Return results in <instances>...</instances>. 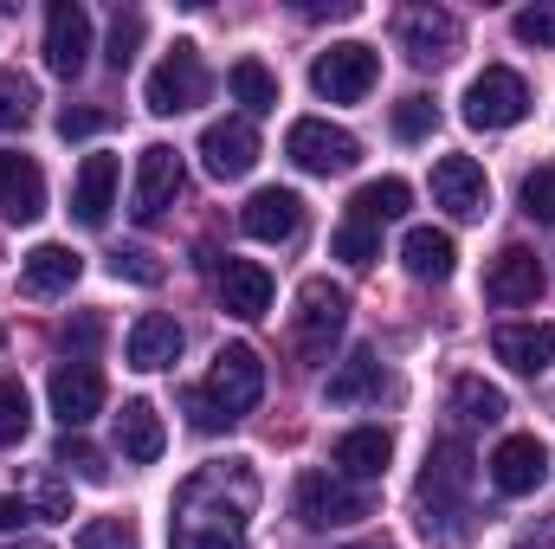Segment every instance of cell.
Returning a JSON list of instances; mask_svg holds the SVG:
<instances>
[{"label":"cell","mask_w":555,"mask_h":549,"mask_svg":"<svg viewBox=\"0 0 555 549\" xmlns=\"http://www.w3.org/2000/svg\"><path fill=\"white\" fill-rule=\"evenodd\" d=\"M330 253H336V259H349V266H369V259L382 253V227L343 220V227H336V240H330Z\"/></svg>","instance_id":"34"},{"label":"cell","mask_w":555,"mask_h":549,"mask_svg":"<svg viewBox=\"0 0 555 549\" xmlns=\"http://www.w3.org/2000/svg\"><path fill=\"white\" fill-rule=\"evenodd\" d=\"M408 201H414V188H408L401 175H382V181H362V188L349 194V220L382 227V220H401V214H408Z\"/></svg>","instance_id":"29"},{"label":"cell","mask_w":555,"mask_h":549,"mask_svg":"<svg viewBox=\"0 0 555 549\" xmlns=\"http://www.w3.org/2000/svg\"><path fill=\"white\" fill-rule=\"evenodd\" d=\"M343 323H349V291L330 284V278H304V291H297V317H291L297 349H304L310 362H323L330 343L343 336Z\"/></svg>","instance_id":"2"},{"label":"cell","mask_w":555,"mask_h":549,"mask_svg":"<svg viewBox=\"0 0 555 549\" xmlns=\"http://www.w3.org/2000/svg\"><path fill=\"white\" fill-rule=\"evenodd\" d=\"M207 395H214V408L227 413V420H240V413L259 408V401H266V362H259V349H253V343H227V349L214 356Z\"/></svg>","instance_id":"6"},{"label":"cell","mask_w":555,"mask_h":549,"mask_svg":"<svg viewBox=\"0 0 555 549\" xmlns=\"http://www.w3.org/2000/svg\"><path fill=\"white\" fill-rule=\"evenodd\" d=\"M207 98V65H201V46L194 39H175V52L149 72V111L155 117H181Z\"/></svg>","instance_id":"8"},{"label":"cell","mask_w":555,"mask_h":549,"mask_svg":"<svg viewBox=\"0 0 555 549\" xmlns=\"http://www.w3.org/2000/svg\"><path fill=\"white\" fill-rule=\"evenodd\" d=\"M336 472L343 478H356V485H369V478H382L388 472V459H395V439H388V426H349L343 439H336Z\"/></svg>","instance_id":"22"},{"label":"cell","mask_w":555,"mask_h":549,"mask_svg":"<svg viewBox=\"0 0 555 549\" xmlns=\"http://www.w3.org/2000/svg\"><path fill=\"white\" fill-rule=\"evenodd\" d=\"M137 46H142V13H117V20H111V52H104V59L124 72V65L137 59Z\"/></svg>","instance_id":"38"},{"label":"cell","mask_w":555,"mask_h":549,"mask_svg":"<svg viewBox=\"0 0 555 549\" xmlns=\"http://www.w3.org/2000/svg\"><path fill=\"white\" fill-rule=\"evenodd\" d=\"M52 413H59V426L65 433H78V426H91L98 413H104V375L91 369V362H65V369H52Z\"/></svg>","instance_id":"14"},{"label":"cell","mask_w":555,"mask_h":549,"mask_svg":"<svg viewBox=\"0 0 555 549\" xmlns=\"http://www.w3.org/2000/svg\"><path fill=\"white\" fill-rule=\"evenodd\" d=\"M459 20L446 13V7H408L401 13V46H408V59L414 65H446L452 52H459Z\"/></svg>","instance_id":"16"},{"label":"cell","mask_w":555,"mask_h":549,"mask_svg":"<svg viewBox=\"0 0 555 549\" xmlns=\"http://www.w3.org/2000/svg\"><path fill=\"white\" fill-rule=\"evenodd\" d=\"M227 85H233V98L259 117V111H278V78L259 65V59H240L233 72H227Z\"/></svg>","instance_id":"31"},{"label":"cell","mask_w":555,"mask_h":549,"mask_svg":"<svg viewBox=\"0 0 555 549\" xmlns=\"http://www.w3.org/2000/svg\"><path fill=\"white\" fill-rule=\"evenodd\" d=\"M240 227H246L253 240L278 246V240H291V233L304 227V201H297L291 188H259V194L240 207Z\"/></svg>","instance_id":"21"},{"label":"cell","mask_w":555,"mask_h":549,"mask_svg":"<svg viewBox=\"0 0 555 549\" xmlns=\"http://www.w3.org/2000/svg\"><path fill=\"white\" fill-rule=\"evenodd\" d=\"M433 201L452 214V220H478L491 207V181L472 155H439L433 162Z\"/></svg>","instance_id":"11"},{"label":"cell","mask_w":555,"mask_h":549,"mask_svg":"<svg viewBox=\"0 0 555 549\" xmlns=\"http://www.w3.org/2000/svg\"><path fill=\"white\" fill-rule=\"evenodd\" d=\"M33 511H26V498H0V531H20Z\"/></svg>","instance_id":"46"},{"label":"cell","mask_w":555,"mask_h":549,"mask_svg":"<svg viewBox=\"0 0 555 549\" xmlns=\"http://www.w3.org/2000/svg\"><path fill=\"white\" fill-rule=\"evenodd\" d=\"M284 155L304 168V175H349L362 162V142L349 137L343 124H323V117H297L291 137H284Z\"/></svg>","instance_id":"7"},{"label":"cell","mask_w":555,"mask_h":549,"mask_svg":"<svg viewBox=\"0 0 555 549\" xmlns=\"http://www.w3.org/2000/svg\"><path fill=\"white\" fill-rule=\"evenodd\" d=\"M472 478H478L472 446H465V439H439V446L426 452V472H420V505H426V511H459L465 491H472Z\"/></svg>","instance_id":"9"},{"label":"cell","mask_w":555,"mask_h":549,"mask_svg":"<svg viewBox=\"0 0 555 549\" xmlns=\"http://www.w3.org/2000/svg\"><path fill=\"white\" fill-rule=\"evenodd\" d=\"M485 297H491V304H537V297H543V266H537V253H530V246H504V253L491 259V272H485Z\"/></svg>","instance_id":"20"},{"label":"cell","mask_w":555,"mask_h":549,"mask_svg":"<svg viewBox=\"0 0 555 549\" xmlns=\"http://www.w3.org/2000/svg\"><path fill=\"white\" fill-rule=\"evenodd\" d=\"M543 478H550V446H543L537 433H511V439L491 452V485H498L504 498H530Z\"/></svg>","instance_id":"13"},{"label":"cell","mask_w":555,"mask_h":549,"mask_svg":"<svg viewBox=\"0 0 555 549\" xmlns=\"http://www.w3.org/2000/svg\"><path fill=\"white\" fill-rule=\"evenodd\" d=\"M33 498H39V518H72V491H65L52 472H39V478H33Z\"/></svg>","instance_id":"45"},{"label":"cell","mask_w":555,"mask_h":549,"mask_svg":"<svg viewBox=\"0 0 555 549\" xmlns=\"http://www.w3.org/2000/svg\"><path fill=\"white\" fill-rule=\"evenodd\" d=\"M162 446H168L162 413L149 408V401H124V413H117V452H124L130 465H155Z\"/></svg>","instance_id":"26"},{"label":"cell","mask_w":555,"mask_h":549,"mask_svg":"<svg viewBox=\"0 0 555 549\" xmlns=\"http://www.w3.org/2000/svg\"><path fill=\"white\" fill-rule=\"evenodd\" d=\"M181 408H188V420H194L201 433H220V426H233L227 413L214 408V395H207V388H188V395H181Z\"/></svg>","instance_id":"43"},{"label":"cell","mask_w":555,"mask_h":549,"mask_svg":"<svg viewBox=\"0 0 555 549\" xmlns=\"http://www.w3.org/2000/svg\"><path fill=\"white\" fill-rule=\"evenodd\" d=\"M323 395H330V408H362V401H375V395H382V356H375V349H356V356L323 382Z\"/></svg>","instance_id":"28"},{"label":"cell","mask_w":555,"mask_h":549,"mask_svg":"<svg viewBox=\"0 0 555 549\" xmlns=\"http://www.w3.org/2000/svg\"><path fill=\"white\" fill-rule=\"evenodd\" d=\"M181 323L175 317H162V310H149V317H137V330H130V369H142V375H155V369H175L181 362Z\"/></svg>","instance_id":"24"},{"label":"cell","mask_w":555,"mask_h":549,"mask_svg":"<svg viewBox=\"0 0 555 549\" xmlns=\"http://www.w3.org/2000/svg\"><path fill=\"white\" fill-rule=\"evenodd\" d=\"M104 124H111V117H104V111H91V104H65V111H59V137H65V142L98 137Z\"/></svg>","instance_id":"42"},{"label":"cell","mask_w":555,"mask_h":549,"mask_svg":"<svg viewBox=\"0 0 555 549\" xmlns=\"http://www.w3.org/2000/svg\"><path fill=\"white\" fill-rule=\"evenodd\" d=\"M511 26H517L524 46H555V7H524Z\"/></svg>","instance_id":"41"},{"label":"cell","mask_w":555,"mask_h":549,"mask_svg":"<svg viewBox=\"0 0 555 549\" xmlns=\"http://www.w3.org/2000/svg\"><path fill=\"white\" fill-rule=\"evenodd\" d=\"M511 549H555V518H543V524H537L524 544H511Z\"/></svg>","instance_id":"47"},{"label":"cell","mask_w":555,"mask_h":549,"mask_svg":"<svg viewBox=\"0 0 555 549\" xmlns=\"http://www.w3.org/2000/svg\"><path fill=\"white\" fill-rule=\"evenodd\" d=\"M117 181H124L117 155H85V168L72 181V220L78 227H104L111 207H117Z\"/></svg>","instance_id":"18"},{"label":"cell","mask_w":555,"mask_h":549,"mask_svg":"<svg viewBox=\"0 0 555 549\" xmlns=\"http://www.w3.org/2000/svg\"><path fill=\"white\" fill-rule=\"evenodd\" d=\"M59 343H65V349H78V356H91V349L104 343V323H98V317L85 310V317H72V323L59 330Z\"/></svg>","instance_id":"44"},{"label":"cell","mask_w":555,"mask_h":549,"mask_svg":"<svg viewBox=\"0 0 555 549\" xmlns=\"http://www.w3.org/2000/svg\"><path fill=\"white\" fill-rule=\"evenodd\" d=\"M85 272V259L72 253V246H59V240H46V246H33L26 259H20V291L26 297H65L72 284Z\"/></svg>","instance_id":"19"},{"label":"cell","mask_w":555,"mask_h":549,"mask_svg":"<svg viewBox=\"0 0 555 549\" xmlns=\"http://www.w3.org/2000/svg\"><path fill=\"white\" fill-rule=\"evenodd\" d=\"M0 343H7V330H0Z\"/></svg>","instance_id":"50"},{"label":"cell","mask_w":555,"mask_h":549,"mask_svg":"<svg viewBox=\"0 0 555 549\" xmlns=\"http://www.w3.org/2000/svg\"><path fill=\"white\" fill-rule=\"evenodd\" d=\"M33 104H39L33 78L26 72H0V130H26L33 124Z\"/></svg>","instance_id":"32"},{"label":"cell","mask_w":555,"mask_h":549,"mask_svg":"<svg viewBox=\"0 0 555 549\" xmlns=\"http://www.w3.org/2000/svg\"><path fill=\"white\" fill-rule=\"evenodd\" d=\"M59 465H72L78 478H104V452H98L91 439H78V433L59 439Z\"/></svg>","instance_id":"39"},{"label":"cell","mask_w":555,"mask_h":549,"mask_svg":"<svg viewBox=\"0 0 555 549\" xmlns=\"http://www.w3.org/2000/svg\"><path fill=\"white\" fill-rule=\"evenodd\" d=\"M433 124H439V111H433V98H401L395 104V137L401 142H420V137H433Z\"/></svg>","instance_id":"36"},{"label":"cell","mask_w":555,"mask_h":549,"mask_svg":"<svg viewBox=\"0 0 555 549\" xmlns=\"http://www.w3.org/2000/svg\"><path fill=\"white\" fill-rule=\"evenodd\" d=\"M181 194V155L168 142H149L137 155V188H130V214L137 220H155L168 201Z\"/></svg>","instance_id":"15"},{"label":"cell","mask_w":555,"mask_h":549,"mask_svg":"<svg viewBox=\"0 0 555 549\" xmlns=\"http://www.w3.org/2000/svg\"><path fill=\"white\" fill-rule=\"evenodd\" d=\"M78 549H137V524L130 518H91L78 531Z\"/></svg>","instance_id":"35"},{"label":"cell","mask_w":555,"mask_h":549,"mask_svg":"<svg viewBox=\"0 0 555 549\" xmlns=\"http://www.w3.org/2000/svg\"><path fill=\"white\" fill-rule=\"evenodd\" d=\"M452 413L472 420V426H491V420L511 413V401H504V388H491V382H478V375H459V382H452Z\"/></svg>","instance_id":"30"},{"label":"cell","mask_w":555,"mask_h":549,"mask_svg":"<svg viewBox=\"0 0 555 549\" xmlns=\"http://www.w3.org/2000/svg\"><path fill=\"white\" fill-rule=\"evenodd\" d=\"M530 117V85L511 72V65H485L472 85H465V124L472 130H511Z\"/></svg>","instance_id":"5"},{"label":"cell","mask_w":555,"mask_h":549,"mask_svg":"<svg viewBox=\"0 0 555 549\" xmlns=\"http://www.w3.org/2000/svg\"><path fill=\"white\" fill-rule=\"evenodd\" d=\"M46 65L59 78H78L91 65V13L78 0H52V13H46Z\"/></svg>","instance_id":"10"},{"label":"cell","mask_w":555,"mask_h":549,"mask_svg":"<svg viewBox=\"0 0 555 549\" xmlns=\"http://www.w3.org/2000/svg\"><path fill=\"white\" fill-rule=\"evenodd\" d=\"M7 549H52V544H7Z\"/></svg>","instance_id":"48"},{"label":"cell","mask_w":555,"mask_h":549,"mask_svg":"<svg viewBox=\"0 0 555 549\" xmlns=\"http://www.w3.org/2000/svg\"><path fill=\"white\" fill-rule=\"evenodd\" d=\"M220 304L233 310V317H266L272 310V272L259 266V259H227V272H220Z\"/></svg>","instance_id":"25"},{"label":"cell","mask_w":555,"mask_h":549,"mask_svg":"<svg viewBox=\"0 0 555 549\" xmlns=\"http://www.w3.org/2000/svg\"><path fill=\"white\" fill-rule=\"evenodd\" d=\"M524 214L530 220H555V162L524 175Z\"/></svg>","instance_id":"37"},{"label":"cell","mask_w":555,"mask_h":549,"mask_svg":"<svg viewBox=\"0 0 555 549\" xmlns=\"http://www.w3.org/2000/svg\"><path fill=\"white\" fill-rule=\"evenodd\" d=\"M0 214H7L13 227H26V220L46 214V175H39V162L20 155V149H0Z\"/></svg>","instance_id":"17"},{"label":"cell","mask_w":555,"mask_h":549,"mask_svg":"<svg viewBox=\"0 0 555 549\" xmlns=\"http://www.w3.org/2000/svg\"><path fill=\"white\" fill-rule=\"evenodd\" d=\"M253 505H259V472H253V459L201 465V472L175 491L168 549H246Z\"/></svg>","instance_id":"1"},{"label":"cell","mask_w":555,"mask_h":549,"mask_svg":"<svg viewBox=\"0 0 555 549\" xmlns=\"http://www.w3.org/2000/svg\"><path fill=\"white\" fill-rule=\"evenodd\" d=\"M33 426V401H26V382H0V446H20Z\"/></svg>","instance_id":"33"},{"label":"cell","mask_w":555,"mask_h":549,"mask_svg":"<svg viewBox=\"0 0 555 549\" xmlns=\"http://www.w3.org/2000/svg\"><path fill=\"white\" fill-rule=\"evenodd\" d=\"M401 266H408L420 284H446L452 266H459V246H452V233H439V227H414V233L401 240Z\"/></svg>","instance_id":"27"},{"label":"cell","mask_w":555,"mask_h":549,"mask_svg":"<svg viewBox=\"0 0 555 549\" xmlns=\"http://www.w3.org/2000/svg\"><path fill=\"white\" fill-rule=\"evenodd\" d=\"M111 272L130 278V284H162V266H155V253H142V246H117V253H111Z\"/></svg>","instance_id":"40"},{"label":"cell","mask_w":555,"mask_h":549,"mask_svg":"<svg viewBox=\"0 0 555 549\" xmlns=\"http://www.w3.org/2000/svg\"><path fill=\"white\" fill-rule=\"evenodd\" d=\"M291 505H297V518H304L310 531H336V524L369 518L375 498H369L356 478H343V472H304L297 491H291Z\"/></svg>","instance_id":"3"},{"label":"cell","mask_w":555,"mask_h":549,"mask_svg":"<svg viewBox=\"0 0 555 549\" xmlns=\"http://www.w3.org/2000/svg\"><path fill=\"white\" fill-rule=\"evenodd\" d=\"M356 549H388V544H356Z\"/></svg>","instance_id":"49"},{"label":"cell","mask_w":555,"mask_h":549,"mask_svg":"<svg viewBox=\"0 0 555 549\" xmlns=\"http://www.w3.org/2000/svg\"><path fill=\"white\" fill-rule=\"evenodd\" d=\"M201 162H207V175H220V181L253 175V162H259V130H253V117H220V124H207V130H201Z\"/></svg>","instance_id":"12"},{"label":"cell","mask_w":555,"mask_h":549,"mask_svg":"<svg viewBox=\"0 0 555 549\" xmlns=\"http://www.w3.org/2000/svg\"><path fill=\"white\" fill-rule=\"evenodd\" d=\"M491 349H498V362H511L517 375H543L555 362V323H504V330L491 336Z\"/></svg>","instance_id":"23"},{"label":"cell","mask_w":555,"mask_h":549,"mask_svg":"<svg viewBox=\"0 0 555 549\" xmlns=\"http://www.w3.org/2000/svg\"><path fill=\"white\" fill-rule=\"evenodd\" d=\"M375 78H382V59H375V46H362V39H343V46L317 52V65H310V85H317V98H330V104H362V98L375 91Z\"/></svg>","instance_id":"4"}]
</instances>
